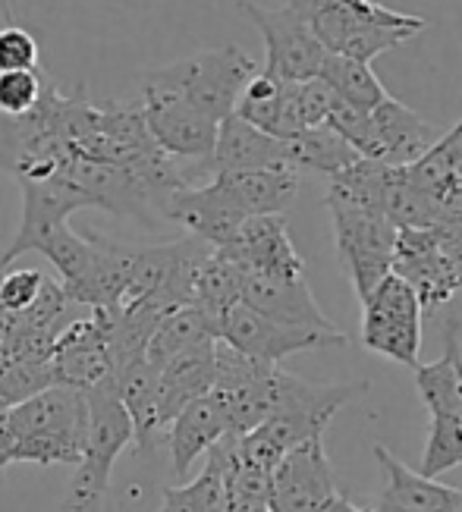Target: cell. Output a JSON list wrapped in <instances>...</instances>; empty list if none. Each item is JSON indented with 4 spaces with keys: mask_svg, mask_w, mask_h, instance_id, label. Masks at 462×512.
I'll return each mask as SVG.
<instances>
[{
    "mask_svg": "<svg viewBox=\"0 0 462 512\" xmlns=\"http://www.w3.org/2000/svg\"><path fill=\"white\" fill-rule=\"evenodd\" d=\"M7 431L13 437L10 465H79L88 434L85 393L70 387H48L26 403L4 412Z\"/></svg>",
    "mask_w": 462,
    "mask_h": 512,
    "instance_id": "obj_1",
    "label": "cell"
},
{
    "mask_svg": "<svg viewBox=\"0 0 462 512\" xmlns=\"http://www.w3.org/2000/svg\"><path fill=\"white\" fill-rule=\"evenodd\" d=\"M85 406H88L85 450H82V459L76 465L70 487H66L60 512H98L107 497L114 462L132 443L129 415L117 396V377L98 384L95 390H88Z\"/></svg>",
    "mask_w": 462,
    "mask_h": 512,
    "instance_id": "obj_2",
    "label": "cell"
},
{
    "mask_svg": "<svg viewBox=\"0 0 462 512\" xmlns=\"http://www.w3.org/2000/svg\"><path fill=\"white\" fill-rule=\"evenodd\" d=\"M252 73L255 60L236 44H224V48L198 51L170 66H161V70H151L142 82L167 88V92L186 98L202 114L220 123L233 114L242 85L249 82Z\"/></svg>",
    "mask_w": 462,
    "mask_h": 512,
    "instance_id": "obj_3",
    "label": "cell"
},
{
    "mask_svg": "<svg viewBox=\"0 0 462 512\" xmlns=\"http://www.w3.org/2000/svg\"><path fill=\"white\" fill-rule=\"evenodd\" d=\"M70 154L63 129V95L57 85L26 117H0V167L13 180H44Z\"/></svg>",
    "mask_w": 462,
    "mask_h": 512,
    "instance_id": "obj_4",
    "label": "cell"
},
{
    "mask_svg": "<svg viewBox=\"0 0 462 512\" xmlns=\"http://www.w3.org/2000/svg\"><path fill=\"white\" fill-rule=\"evenodd\" d=\"M422 318L415 289L403 277L387 274L362 302V346L415 371L422 365Z\"/></svg>",
    "mask_w": 462,
    "mask_h": 512,
    "instance_id": "obj_5",
    "label": "cell"
},
{
    "mask_svg": "<svg viewBox=\"0 0 462 512\" xmlns=\"http://www.w3.org/2000/svg\"><path fill=\"white\" fill-rule=\"evenodd\" d=\"M362 390H368V384H308L302 377L280 368L277 409L258 428L268 431V437L283 453H290L305 440L324 437L330 418Z\"/></svg>",
    "mask_w": 462,
    "mask_h": 512,
    "instance_id": "obj_6",
    "label": "cell"
},
{
    "mask_svg": "<svg viewBox=\"0 0 462 512\" xmlns=\"http://www.w3.org/2000/svg\"><path fill=\"white\" fill-rule=\"evenodd\" d=\"M142 117L151 132L154 145H158L167 158L176 164H198L208 170L214 139H217V120L202 114L186 98L167 92V88L142 82Z\"/></svg>",
    "mask_w": 462,
    "mask_h": 512,
    "instance_id": "obj_7",
    "label": "cell"
},
{
    "mask_svg": "<svg viewBox=\"0 0 462 512\" xmlns=\"http://www.w3.org/2000/svg\"><path fill=\"white\" fill-rule=\"evenodd\" d=\"M220 340L227 346H233L236 352L249 355V359L268 362V365H280L283 359H290L296 352H308V349H324V346H346V333L334 330H308V327H290L280 324L261 311L249 308V305H233L227 311V318L220 321Z\"/></svg>",
    "mask_w": 462,
    "mask_h": 512,
    "instance_id": "obj_8",
    "label": "cell"
},
{
    "mask_svg": "<svg viewBox=\"0 0 462 512\" xmlns=\"http://www.w3.org/2000/svg\"><path fill=\"white\" fill-rule=\"evenodd\" d=\"M330 220H334L337 252L346 267V277L359 302H365L371 289L393 267L396 227L387 220V214L374 211H330Z\"/></svg>",
    "mask_w": 462,
    "mask_h": 512,
    "instance_id": "obj_9",
    "label": "cell"
},
{
    "mask_svg": "<svg viewBox=\"0 0 462 512\" xmlns=\"http://www.w3.org/2000/svg\"><path fill=\"white\" fill-rule=\"evenodd\" d=\"M236 10L261 32L264 48H268V60H264L268 73L283 82H305L321 73L327 51L290 7L268 10L252 0H239Z\"/></svg>",
    "mask_w": 462,
    "mask_h": 512,
    "instance_id": "obj_10",
    "label": "cell"
},
{
    "mask_svg": "<svg viewBox=\"0 0 462 512\" xmlns=\"http://www.w3.org/2000/svg\"><path fill=\"white\" fill-rule=\"evenodd\" d=\"M337 497L340 491L321 437L293 447L271 472V512H324Z\"/></svg>",
    "mask_w": 462,
    "mask_h": 512,
    "instance_id": "obj_11",
    "label": "cell"
},
{
    "mask_svg": "<svg viewBox=\"0 0 462 512\" xmlns=\"http://www.w3.org/2000/svg\"><path fill=\"white\" fill-rule=\"evenodd\" d=\"M390 274L403 277L418 296L422 315H434L440 305H447L456 289V264L440 249L434 227L425 230H396V249Z\"/></svg>",
    "mask_w": 462,
    "mask_h": 512,
    "instance_id": "obj_12",
    "label": "cell"
},
{
    "mask_svg": "<svg viewBox=\"0 0 462 512\" xmlns=\"http://www.w3.org/2000/svg\"><path fill=\"white\" fill-rule=\"evenodd\" d=\"M224 252L230 261L242 267V274H261V277H305V264L293 246L290 230H286L283 214H258L246 217L227 242Z\"/></svg>",
    "mask_w": 462,
    "mask_h": 512,
    "instance_id": "obj_13",
    "label": "cell"
},
{
    "mask_svg": "<svg viewBox=\"0 0 462 512\" xmlns=\"http://www.w3.org/2000/svg\"><path fill=\"white\" fill-rule=\"evenodd\" d=\"M19 189H22V220L10 249L0 255V271H7L16 258L32 252L35 242L54 227L66 224V217L73 211L92 208V202L57 173L44 176V180H19Z\"/></svg>",
    "mask_w": 462,
    "mask_h": 512,
    "instance_id": "obj_14",
    "label": "cell"
},
{
    "mask_svg": "<svg viewBox=\"0 0 462 512\" xmlns=\"http://www.w3.org/2000/svg\"><path fill=\"white\" fill-rule=\"evenodd\" d=\"M374 129V161L387 167H409L444 136V129L422 120L412 107L387 95L378 107L368 110Z\"/></svg>",
    "mask_w": 462,
    "mask_h": 512,
    "instance_id": "obj_15",
    "label": "cell"
},
{
    "mask_svg": "<svg viewBox=\"0 0 462 512\" xmlns=\"http://www.w3.org/2000/svg\"><path fill=\"white\" fill-rule=\"evenodd\" d=\"M242 305H249L261 311V315H268L280 324H290V327H308V330H324V333L340 330L318 308L305 277L286 280V277L242 274Z\"/></svg>",
    "mask_w": 462,
    "mask_h": 512,
    "instance_id": "obj_16",
    "label": "cell"
},
{
    "mask_svg": "<svg viewBox=\"0 0 462 512\" xmlns=\"http://www.w3.org/2000/svg\"><path fill=\"white\" fill-rule=\"evenodd\" d=\"M88 246H92V255H88L82 277L66 286L60 283L63 293L82 308H117L129 286L136 246H120L98 233H88Z\"/></svg>",
    "mask_w": 462,
    "mask_h": 512,
    "instance_id": "obj_17",
    "label": "cell"
},
{
    "mask_svg": "<svg viewBox=\"0 0 462 512\" xmlns=\"http://www.w3.org/2000/svg\"><path fill=\"white\" fill-rule=\"evenodd\" d=\"M164 217L173 220V224L186 227L189 236L208 242L211 249H224L233 239V233L239 230L242 220H246L214 183L176 189L167 198Z\"/></svg>",
    "mask_w": 462,
    "mask_h": 512,
    "instance_id": "obj_18",
    "label": "cell"
},
{
    "mask_svg": "<svg viewBox=\"0 0 462 512\" xmlns=\"http://www.w3.org/2000/svg\"><path fill=\"white\" fill-rule=\"evenodd\" d=\"M403 173L437 205L440 217L462 214V120L447 129L415 164L403 167Z\"/></svg>",
    "mask_w": 462,
    "mask_h": 512,
    "instance_id": "obj_19",
    "label": "cell"
},
{
    "mask_svg": "<svg viewBox=\"0 0 462 512\" xmlns=\"http://www.w3.org/2000/svg\"><path fill=\"white\" fill-rule=\"evenodd\" d=\"M374 459L381 462L387 487L378 512H462V491L447 487L422 472H412L387 447H374Z\"/></svg>",
    "mask_w": 462,
    "mask_h": 512,
    "instance_id": "obj_20",
    "label": "cell"
},
{
    "mask_svg": "<svg viewBox=\"0 0 462 512\" xmlns=\"http://www.w3.org/2000/svg\"><path fill=\"white\" fill-rule=\"evenodd\" d=\"M211 183L227 195V202L242 217H258V214H283L296 202L299 173L290 167L236 170V173H214Z\"/></svg>",
    "mask_w": 462,
    "mask_h": 512,
    "instance_id": "obj_21",
    "label": "cell"
},
{
    "mask_svg": "<svg viewBox=\"0 0 462 512\" xmlns=\"http://www.w3.org/2000/svg\"><path fill=\"white\" fill-rule=\"evenodd\" d=\"M214 346L217 340H202L158 368V418L161 428L180 415L192 399L211 393L214 387Z\"/></svg>",
    "mask_w": 462,
    "mask_h": 512,
    "instance_id": "obj_22",
    "label": "cell"
},
{
    "mask_svg": "<svg viewBox=\"0 0 462 512\" xmlns=\"http://www.w3.org/2000/svg\"><path fill=\"white\" fill-rule=\"evenodd\" d=\"M290 167L286 164V142L268 132L255 129L252 123L239 120L236 114L217 123V139L208 161V173H236V170H268Z\"/></svg>",
    "mask_w": 462,
    "mask_h": 512,
    "instance_id": "obj_23",
    "label": "cell"
},
{
    "mask_svg": "<svg viewBox=\"0 0 462 512\" xmlns=\"http://www.w3.org/2000/svg\"><path fill=\"white\" fill-rule=\"evenodd\" d=\"M230 434V421L227 412L220 406V399L214 393H205L192 399V403L170 421V459H173V472L186 475L189 465L208 453L214 443Z\"/></svg>",
    "mask_w": 462,
    "mask_h": 512,
    "instance_id": "obj_24",
    "label": "cell"
},
{
    "mask_svg": "<svg viewBox=\"0 0 462 512\" xmlns=\"http://www.w3.org/2000/svg\"><path fill=\"white\" fill-rule=\"evenodd\" d=\"M117 396L129 415L132 425V440H136V450L145 453L151 447L154 434L161 431V418H158V368L148 365L145 355L132 359L117 371Z\"/></svg>",
    "mask_w": 462,
    "mask_h": 512,
    "instance_id": "obj_25",
    "label": "cell"
},
{
    "mask_svg": "<svg viewBox=\"0 0 462 512\" xmlns=\"http://www.w3.org/2000/svg\"><path fill=\"white\" fill-rule=\"evenodd\" d=\"M415 387L422 393L431 415H453L462 412V343L459 324H447V346L444 355L431 365L415 368Z\"/></svg>",
    "mask_w": 462,
    "mask_h": 512,
    "instance_id": "obj_26",
    "label": "cell"
},
{
    "mask_svg": "<svg viewBox=\"0 0 462 512\" xmlns=\"http://www.w3.org/2000/svg\"><path fill=\"white\" fill-rule=\"evenodd\" d=\"M239 302H242V267L230 261L224 252L211 249L208 258L198 264L192 305L217 327V340H220V321Z\"/></svg>",
    "mask_w": 462,
    "mask_h": 512,
    "instance_id": "obj_27",
    "label": "cell"
},
{
    "mask_svg": "<svg viewBox=\"0 0 462 512\" xmlns=\"http://www.w3.org/2000/svg\"><path fill=\"white\" fill-rule=\"evenodd\" d=\"M356 161H359V154L327 123L302 129L299 136L286 139V164L296 173H321L330 180L334 173L346 170Z\"/></svg>",
    "mask_w": 462,
    "mask_h": 512,
    "instance_id": "obj_28",
    "label": "cell"
},
{
    "mask_svg": "<svg viewBox=\"0 0 462 512\" xmlns=\"http://www.w3.org/2000/svg\"><path fill=\"white\" fill-rule=\"evenodd\" d=\"M387 164L359 158L346 170L330 176L327 189V211H374L384 214V186H387Z\"/></svg>",
    "mask_w": 462,
    "mask_h": 512,
    "instance_id": "obj_29",
    "label": "cell"
},
{
    "mask_svg": "<svg viewBox=\"0 0 462 512\" xmlns=\"http://www.w3.org/2000/svg\"><path fill=\"white\" fill-rule=\"evenodd\" d=\"M202 340H217V327L195 305L173 308L158 321V327H154L151 340L145 346V359L148 365L161 368L176 352H183Z\"/></svg>",
    "mask_w": 462,
    "mask_h": 512,
    "instance_id": "obj_30",
    "label": "cell"
},
{
    "mask_svg": "<svg viewBox=\"0 0 462 512\" xmlns=\"http://www.w3.org/2000/svg\"><path fill=\"white\" fill-rule=\"evenodd\" d=\"M330 88H334V95L340 101H346L349 107H359V110H374L390 92L381 85V79L374 76L371 63H362V60H352V57H343V54H327L324 57V66L318 73Z\"/></svg>",
    "mask_w": 462,
    "mask_h": 512,
    "instance_id": "obj_31",
    "label": "cell"
},
{
    "mask_svg": "<svg viewBox=\"0 0 462 512\" xmlns=\"http://www.w3.org/2000/svg\"><path fill=\"white\" fill-rule=\"evenodd\" d=\"M384 214L396 230H425L434 227L440 220L437 205L425 192H418L409 180L403 167L387 170V186H384Z\"/></svg>",
    "mask_w": 462,
    "mask_h": 512,
    "instance_id": "obj_32",
    "label": "cell"
},
{
    "mask_svg": "<svg viewBox=\"0 0 462 512\" xmlns=\"http://www.w3.org/2000/svg\"><path fill=\"white\" fill-rule=\"evenodd\" d=\"M283 79H277L268 70H255L249 76V82L242 85V92L236 98L233 114L239 120L252 123L255 129L268 132V136H277V117H280V101H283Z\"/></svg>",
    "mask_w": 462,
    "mask_h": 512,
    "instance_id": "obj_33",
    "label": "cell"
},
{
    "mask_svg": "<svg viewBox=\"0 0 462 512\" xmlns=\"http://www.w3.org/2000/svg\"><path fill=\"white\" fill-rule=\"evenodd\" d=\"M290 7L312 35L321 41V48L327 54H337L340 44L349 32V10H346V0H286Z\"/></svg>",
    "mask_w": 462,
    "mask_h": 512,
    "instance_id": "obj_34",
    "label": "cell"
},
{
    "mask_svg": "<svg viewBox=\"0 0 462 512\" xmlns=\"http://www.w3.org/2000/svg\"><path fill=\"white\" fill-rule=\"evenodd\" d=\"M462 465V412L431 415V431L422 456V475L437 478Z\"/></svg>",
    "mask_w": 462,
    "mask_h": 512,
    "instance_id": "obj_35",
    "label": "cell"
},
{
    "mask_svg": "<svg viewBox=\"0 0 462 512\" xmlns=\"http://www.w3.org/2000/svg\"><path fill=\"white\" fill-rule=\"evenodd\" d=\"M32 252H41L44 258H48L57 274H60V283H73L82 277L85 264H88V255H92V246H88V236H79L73 233L66 224L54 227L51 233H44Z\"/></svg>",
    "mask_w": 462,
    "mask_h": 512,
    "instance_id": "obj_36",
    "label": "cell"
},
{
    "mask_svg": "<svg viewBox=\"0 0 462 512\" xmlns=\"http://www.w3.org/2000/svg\"><path fill=\"white\" fill-rule=\"evenodd\" d=\"M54 82L38 70L0 73V117H26L44 101Z\"/></svg>",
    "mask_w": 462,
    "mask_h": 512,
    "instance_id": "obj_37",
    "label": "cell"
},
{
    "mask_svg": "<svg viewBox=\"0 0 462 512\" xmlns=\"http://www.w3.org/2000/svg\"><path fill=\"white\" fill-rule=\"evenodd\" d=\"M48 274H41L38 267H16V271H0V311L7 315H22L41 293Z\"/></svg>",
    "mask_w": 462,
    "mask_h": 512,
    "instance_id": "obj_38",
    "label": "cell"
},
{
    "mask_svg": "<svg viewBox=\"0 0 462 512\" xmlns=\"http://www.w3.org/2000/svg\"><path fill=\"white\" fill-rule=\"evenodd\" d=\"M293 95H296V114L302 129L321 126L330 114V104H334V88H330L321 76L305 79V82H293Z\"/></svg>",
    "mask_w": 462,
    "mask_h": 512,
    "instance_id": "obj_39",
    "label": "cell"
},
{
    "mask_svg": "<svg viewBox=\"0 0 462 512\" xmlns=\"http://www.w3.org/2000/svg\"><path fill=\"white\" fill-rule=\"evenodd\" d=\"M13 70H38V41L22 26L0 29V73Z\"/></svg>",
    "mask_w": 462,
    "mask_h": 512,
    "instance_id": "obj_40",
    "label": "cell"
},
{
    "mask_svg": "<svg viewBox=\"0 0 462 512\" xmlns=\"http://www.w3.org/2000/svg\"><path fill=\"white\" fill-rule=\"evenodd\" d=\"M456 289H462V261L456 264Z\"/></svg>",
    "mask_w": 462,
    "mask_h": 512,
    "instance_id": "obj_41",
    "label": "cell"
}]
</instances>
